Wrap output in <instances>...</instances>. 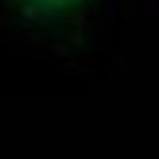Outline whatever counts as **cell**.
<instances>
[{"mask_svg":"<svg viewBox=\"0 0 159 159\" xmlns=\"http://www.w3.org/2000/svg\"><path fill=\"white\" fill-rule=\"evenodd\" d=\"M30 4L32 8L43 10V12H61V10H71L79 6L83 0H22Z\"/></svg>","mask_w":159,"mask_h":159,"instance_id":"cell-1","label":"cell"}]
</instances>
